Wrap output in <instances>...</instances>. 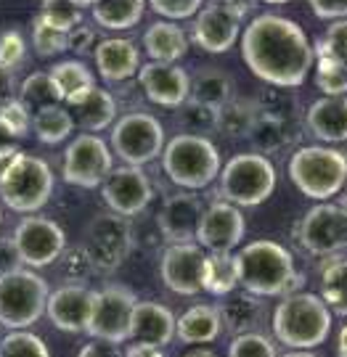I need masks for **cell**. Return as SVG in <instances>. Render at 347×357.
<instances>
[{
  "label": "cell",
  "mask_w": 347,
  "mask_h": 357,
  "mask_svg": "<svg viewBox=\"0 0 347 357\" xmlns=\"http://www.w3.org/2000/svg\"><path fill=\"white\" fill-rule=\"evenodd\" d=\"M0 357H51V349L38 333L11 331L0 339Z\"/></svg>",
  "instance_id": "cell-40"
},
{
  "label": "cell",
  "mask_w": 347,
  "mask_h": 357,
  "mask_svg": "<svg viewBox=\"0 0 347 357\" xmlns=\"http://www.w3.org/2000/svg\"><path fill=\"white\" fill-rule=\"evenodd\" d=\"M220 307V318L223 326L231 333H258V328L265 323V305L260 296H252L246 291H233L226 296V302Z\"/></svg>",
  "instance_id": "cell-28"
},
{
  "label": "cell",
  "mask_w": 347,
  "mask_h": 357,
  "mask_svg": "<svg viewBox=\"0 0 347 357\" xmlns=\"http://www.w3.org/2000/svg\"><path fill=\"white\" fill-rule=\"evenodd\" d=\"M337 357H347V326H342L337 336Z\"/></svg>",
  "instance_id": "cell-55"
},
{
  "label": "cell",
  "mask_w": 347,
  "mask_h": 357,
  "mask_svg": "<svg viewBox=\"0 0 347 357\" xmlns=\"http://www.w3.org/2000/svg\"><path fill=\"white\" fill-rule=\"evenodd\" d=\"M13 246L19 252L22 268L40 270L61 259L66 252V236L61 225L48 217L29 215L13 228Z\"/></svg>",
  "instance_id": "cell-12"
},
{
  "label": "cell",
  "mask_w": 347,
  "mask_h": 357,
  "mask_svg": "<svg viewBox=\"0 0 347 357\" xmlns=\"http://www.w3.org/2000/svg\"><path fill=\"white\" fill-rule=\"evenodd\" d=\"M53 85L61 96V103H72L75 98H80L82 93H88L90 88H96V77L88 66L77 61V59H66V61H56L48 69Z\"/></svg>",
  "instance_id": "cell-31"
},
{
  "label": "cell",
  "mask_w": 347,
  "mask_h": 357,
  "mask_svg": "<svg viewBox=\"0 0 347 357\" xmlns=\"http://www.w3.org/2000/svg\"><path fill=\"white\" fill-rule=\"evenodd\" d=\"M202 215H205V202L191 191H178L165 199L156 215V225L168 243H191L196 241V228Z\"/></svg>",
  "instance_id": "cell-21"
},
{
  "label": "cell",
  "mask_w": 347,
  "mask_h": 357,
  "mask_svg": "<svg viewBox=\"0 0 347 357\" xmlns=\"http://www.w3.org/2000/svg\"><path fill=\"white\" fill-rule=\"evenodd\" d=\"M90 6H93V3H66V0H56V3H43L38 16L51 26V29L69 35L72 29H77V26L82 24V11L90 8Z\"/></svg>",
  "instance_id": "cell-39"
},
{
  "label": "cell",
  "mask_w": 347,
  "mask_h": 357,
  "mask_svg": "<svg viewBox=\"0 0 347 357\" xmlns=\"http://www.w3.org/2000/svg\"><path fill=\"white\" fill-rule=\"evenodd\" d=\"M316 53V85L323 93V98H342L347 96V64L332 59L318 43H313Z\"/></svg>",
  "instance_id": "cell-35"
},
{
  "label": "cell",
  "mask_w": 347,
  "mask_h": 357,
  "mask_svg": "<svg viewBox=\"0 0 347 357\" xmlns=\"http://www.w3.org/2000/svg\"><path fill=\"white\" fill-rule=\"evenodd\" d=\"M75 119L69 114L64 103H56V106H45L32 114V132L43 146H59L72 138L75 132Z\"/></svg>",
  "instance_id": "cell-30"
},
{
  "label": "cell",
  "mask_w": 347,
  "mask_h": 357,
  "mask_svg": "<svg viewBox=\"0 0 347 357\" xmlns=\"http://www.w3.org/2000/svg\"><path fill=\"white\" fill-rule=\"evenodd\" d=\"M61 259H64V270H66V278H69V283H80V286H85V281H88L90 275H96V273H98L85 246L66 249Z\"/></svg>",
  "instance_id": "cell-46"
},
{
  "label": "cell",
  "mask_w": 347,
  "mask_h": 357,
  "mask_svg": "<svg viewBox=\"0 0 347 357\" xmlns=\"http://www.w3.org/2000/svg\"><path fill=\"white\" fill-rule=\"evenodd\" d=\"M13 143H16V141H13L11 135L6 132V130L0 128V149H3V146H13Z\"/></svg>",
  "instance_id": "cell-58"
},
{
  "label": "cell",
  "mask_w": 347,
  "mask_h": 357,
  "mask_svg": "<svg viewBox=\"0 0 347 357\" xmlns=\"http://www.w3.org/2000/svg\"><path fill=\"white\" fill-rule=\"evenodd\" d=\"M332 331V312L318 294H286L273 310V333L289 349H305L326 342Z\"/></svg>",
  "instance_id": "cell-3"
},
{
  "label": "cell",
  "mask_w": 347,
  "mask_h": 357,
  "mask_svg": "<svg viewBox=\"0 0 347 357\" xmlns=\"http://www.w3.org/2000/svg\"><path fill=\"white\" fill-rule=\"evenodd\" d=\"M310 11L316 13L318 19H323V22H345L347 19V0L345 3H339V0H334V3H321V0H313L310 3Z\"/></svg>",
  "instance_id": "cell-50"
},
{
  "label": "cell",
  "mask_w": 347,
  "mask_h": 357,
  "mask_svg": "<svg viewBox=\"0 0 347 357\" xmlns=\"http://www.w3.org/2000/svg\"><path fill=\"white\" fill-rule=\"evenodd\" d=\"M135 291L125 283H109L101 291L93 294V310H90L88 336L109 344H122L130 339L133 315L138 307Z\"/></svg>",
  "instance_id": "cell-9"
},
{
  "label": "cell",
  "mask_w": 347,
  "mask_h": 357,
  "mask_svg": "<svg viewBox=\"0 0 347 357\" xmlns=\"http://www.w3.org/2000/svg\"><path fill=\"white\" fill-rule=\"evenodd\" d=\"M289 180L302 196L323 204L347 185V153L334 146H302L289 159Z\"/></svg>",
  "instance_id": "cell-5"
},
{
  "label": "cell",
  "mask_w": 347,
  "mask_h": 357,
  "mask_svg": "<svg viewBox=\"0 0 347 357\" xmlns=\"http://www.w3.org/2000/svg\"><path fill=\"white\" fill-rule=\"evenodd\" d=\"M220 196L233 206H260L276 191V167L263 153H236L220 169Z\"/></svg>",
  "instance_id": "cell-8"
},
{
  "label": "cell",
  "mask_w": 347,
  "mask_h": 357,
  "mask_svg": "<svg viewBox=\"0 0 347 357\" xmlns=\"http://www.w3.org/2000/svg\"><path fill=\"white\" fill-rule=\"evenodd\" d=\"M93 294L88 286L80 283H64L48 296L45 315L59 331L64 333H85L93 310Z\"/></svg>",
  "instance_id": "cell-22"
},
{
  "label": "cell",
  "mask_w": 347,
  "mask_h": 357,
  "mask_svg": "<svg viewBox=\"0 0 347 357\" xmlns=\"http://www.w3.org/2000/svg\"><path fill=\"white\" fill-rule=\"evenodd\" d=\"M305 128L321 143L347 141V96L342 98H318L305 112Z\"/></svg>",
  "instance_id": "cell-25"
},
{
  "label": "cell",
  "mask_w": 347,
  "mask_h": 357,
  "mask_svg": "<svg viewBox=\"0 0 347 357\" xmlns=\"http://www.w3.org/2000/svg\"><path fill=\"white\" fill-rule=\"evenodd\" d=\"M143 11H146L143 0H109L90 6L93 22L103 29H130L141 22Z\"/></svg>",
  "instance_id": "cell-33"
},
{
  "label": "cell",
  "mask_w": 347,
  "mask_h": 357,
  "mask_svg": "<svg viewBox=\"0 0 347 357\" xmlns=\"http://www.w3.org/2000/svg\"><path fill=\"white\" fill-rule=\"evenodd\" d=\"M0 222H3V217H0Z\"/></svg>",
  "instance_id": "cell-60"
},
{
  "label": "cell",
  "mask_w": 347,
  "mask_h": 357,
  "mask_svg": "<svg viewBox=\"0 0 347 357\" xmlns=\"http://www.w3.org/2000/svg\"><path fill=\"white\" fill-rule=\"evenodd\" d=\"M122 357H165L162 355V349H154V347H143V344H130L125 349V355Z\"/></svg>",
  "instance_id": "cell-54"
},
{
  "label": "cell",
  "mask_w": 347,
  "mask_h": 357,
  "mask_svg": "<svg viewBox=\"0 0 347 357\" xmlns=\"http://www.w3.org/2000/svg\"><path fill=\"white\" fill-rule=\"evenodd\" d=\"M51 196L53 169L35 153L22 151L0 178V202L19 215H35L51 202Z\"/></svg>",
  "instance_id": "cell-6"
},
{
  "label": "cell",
  "mask_w": 347,
  "mask_h": 357,
  "mask_svg": "<svg viewBox=\"0 0 347 357\" xmlns=\"http://www.w3.org/2000/svg\"><path fill=\"white\" fill-rule=\"evenodd\" d=\"M149 8L156 13V16H165L168 22H186L196 13L202 11V3L199 0H154L149 3Z\"/></svg>",
  "instance_id": "cell-47"
},
{
  "label": "cell",
  "mask_w": 347,
  "mask_h": 357,
  "mask_svg": "<svg viewBox=\"0 0 347 357\" xmlns=\"http://www.w3.org/2000/svg\"><path fill=\"white\" fill-rule=\"evenodd\" d=\"M321 299L329 307V312L347 318V259H334L323 268Z\"/></svg>",
  "instance_id": "cell-36"
},
{
  "label": "cell",
  "mask_w": 347,
  "mask_h": 357,
  "mask_svg": "<svg viewBox=\"0 0 347 357\" xmlns=\"http://www.w3.org/2000/svg\"><path fill=\"white\" fill-rule=\"evenodd\" d=\"M162 169L180 191H202L220 175L218 146L191 132H178L172 141L165 143L162 151Z\"/></svg>",
  "instance_id": "cell-4"
},
{
  "label": "cell",
  "mask_w": 347,
  "mask_h": 357,
  "mask_svg": "<svg viewBox=\"0 0 347 357\" xmlns=\"http://www.w3.org/2000/svg\"><path fill=\"white\" fill-rule=\"evenodd\" d=\"M0 128L19 143L32 130V112L19 98H3L0 101Z\"/></svg>",
  "instance_id": "cell-41"
},
{
  "label": "cell",
  "mask_w": 347,
  "mask_h": 357,
  "mask_svg": "<svg viewBox=\"0 0 347 357\" xmlns=\"http://www.w3.org/2000/svg\"><path fill=\"white\" fill-rule=\"evenodd\" d=\"M125 352L119 349V344H109V342H98L93 339L77 352V357H122Z\"/></svg>",
  "instance_id": "cell-52"
},
{
  "label": "cell",
  "mask_w": 347,
  "mask_h": 357,
  "mask_svg": "<svg viewBox=\"0 0 347 357\" xmlns=\"http://www.w3.org/2000/svg\"><path fill=\"white\" fill-rule=\"evenodd\" d=\"M138 85L149 101L165 109H180L191 96V77L178 64H143L138 69Z\"/></svg>",
  "instance_id": "cell-20"
},
{
  "label": "cell",
  "mask_w": 347,
  "mask_h": 357,
  "mask_svg": "<svg viewBox=\"0 0 347 357\" xmlns=\"http://www.w3.org/2000/svg\"><path fill=\"white\" fill-rule=\"evenodd\" d=\"M32 48L40 59H53V56H61L66 51V35L64 32H56L45 24L40 16L32 19Z\"/></svg>",
  "instance_id": "cell-43"
},
{
  "label": "cell",
  "mask_w": 347,
  "mask_h": 357,
  "mask_svg": "<svg viewBox=\"0 0 347 357\" xmlns=\"http://www.w3.org/2000/svg\"><path fill=\"white\" fill-rule=\"evenodd\" d=\"M93 61L98 69V77L109 85H122L133 77H138L141 69V51L130 38H106L98 40Z\"/></svg>",
  "instance_id": "cell-23"
},
{
  "label": "cell",
  "mask_w": 347,
  "mask_h": 357,
  "mask_svg": "<svg viewBox=\"0 0 347 357\" xmlns=\"http://www.w3.org/2000/svg\"><path fill=\"white\" fill-rule=\"evenodd\" d=\"M228 357H279V349L265 333H242L231 339Z\"/></svg>",
  "instance_id": "cell-44"
},
{
  "label": "cell",
  "mask_w": 347,
  "mask_h": 357,
  "mask_svg": "<svg viewBox=\"0 0 347 357\" xmlns=\"http://www.w3.org/2000/svg\"><path fill=\"white\" fill-rule=\"evenodd\" d=\"M112 169H115V153L109 149V143L101 141L98 135L82 132L69 141L64 151V165H61V175L69 185L85 188V191L101 188Z\"/></svg>",
  "instance_id": "cell-11"
},
{
  "label": "cell",
  "mask_w": 347,
  "mask_h": 357,
  "mask_svg": "<svg viewBox=\"0 0 347 357\" xmlns=\"http://www.w3.org/2000/svg\"><path fill=\"white\" fill-rule=\"evenodd\" d=\"M69 114L75 119V125L82 128L88 135H98L101 130H106L112 122H117V101L109 90L103 88H90L88 93H82L80 98L72 103H66Z\"/></svg>",
  "instance_id": "cell-26"
},
{
  "label": "cell",
  "mask_w": 347,
  "mask_h": 357,
  "mask_svg": "<svg viewBox=\"0 0 347 357\" xmlns=\"http://www.w3.org/2000/svg\"><path fill=\"white\" fill-rule=\"evenodd\" d=\"M236 286H239V275H236L233 255H207L205 291L215 296H228L236 291Z\"/></svg>",
  "instance_id": "cell-37"
},
{
  "label": "cell",
  "mask_w": 347,
  "mask_h": 357,
  "mask_svg": "<svg viewBox=\"0 0 347 357\" xmlns=\"http://www.w3.org/2000/svg\"><path fill=\"white\" fill-rule=\"evenodd\" d=\"M300 243L313 257L347 252V209L332 202L310 206L300 222Z\"/></svg>",
  "instance_id": "cell-14"
},
{
  "label": "cell",
  "mask_w": 347,
  "mask_h": 357,
  "mask_svg": "<svg viewBox=\"0 0 347 357\" xmlns=\"http://www.w3.org/2000/svg\"><path fill=\"white\" fill-rule=\"evenodd\" d=\"M233 262H236L242 291L260 299L295 291V286L302 283V278L297 275L295 257L279 241L260 238V241L246 243L244 249L233 255Z\"/></svg>",
  "instance_id": "cell-2"
},
{
  "label": "cell",
  "mask_w": 347,
  "mask_h": 357,
  "mask_svg": "<svg viewBox=\"0 0 347 357\" xmlns=\"http://www.w3.org/2000/svg\"><path fill=\"white\" fill-rule=\"evenodd\" d=\"M244 212L218 199L205 206V215L196 228V243L207 255H231L244 238Z\"/></svg>",
  "instance_id": "cell-18"
},
{
  "label": "cell",
  "mask_w": 347,
  "mask_h": 357,
  "mask_svg": "<svg viewBox=\"0 0 347 357\" xmlns=\"http://www.w3.org/2000/svg\"><path fill=\"white\" fill-rule=\"evenodd\" d=\"M51 286L35 270L19 268L0 275V326L11 331H27L48 307Z\"/></svg>",
  "instance_id": "cell-7"
},
{
  "label": "cell",
  "mask_w": 347,
  "mask_h": 357,
  "mask_svg": "<svg viewBox=\"0 0 347 357\" xmlns=\"http://www.w3.org/2000/svg\"><path fill=\"white\" fill-rule=\"evenodd\" d=\"M223 331L218 305H193L175 320V336L183 344H212Z\"/></svg>",
  "instance_id": "cell-27"
},
{
  "label": "cell",
  "mask_w": 347,
  "mask_h": 357,
  "mask_svg": "<svg viewBox=\"0 0 347 357\" xmlns=\"http://www.w3.org/2000/svg\"><path fill=\"white\" fill-rule=\"evenodd\" d=\"M88 249L90 259L98 273H112L125 262L133 249V228L125 217L119 215H98L88 225Z\"/></svg>",
  "instance_id": "cell-15"
},
{
  "label": "cell",
  "mask_w": 347,
  "mask_h": 357,
  "mask_svg": "<svg viewBox=\"0 0 347 357\" xmlns=\"http://www.w3.org/2000/svg\"><path fill=\"white\" fill-rule=\"evenodd\" d=\"M260 114L258 98H231L218 109V130L233 138H246Z\"/></svg>",
  "instance_id": "cell-34"
},
{
  "label": "cell",
  "mask_w": 347,
  "mask_h": 357,
  "mask_svg": "<svg viewBox=\"0 0 347 357\" xmlns=\"http://www.w3.org/2000/svg\"><path fill=\"white\" fill-rule=\"evenodd\" d=\"M101 196L103 204L109 206L112 215H119L128 220V217L141 215L143 209L152 204L154 185H152V178L143 169L122 165L115 167L109 172V178L103 180Z\"/></svg>",
  "instance_id": "cell-16"
},
{
  "label": "cell",
  "mask_w": 347,
  "mask_h": 357,
  "mask_svg": "<svg viewBox=\"0 0 347 357\" xmlns=\"http://www.w3.org/2000/svg\"><path fill=\"white\" fill-rule=\"evenodd\" d=\"M143 51L154 64H178L189 53V38L172 22H154L143 32Z\"/></svg>",
  "instance_id": "cell-29"
},
{
  "label": "cell",
  "mask_w": 347,
  "mask_h": 357,
  "mask_svg": "<svg viewBox=\"0 0 347 357\" xmlns=\"http://www.w3.org/2000/svg\"><path fill=\"white\" fill-rule=\"evenodd\" d=\"M19 153H22L19 143H13V146H3V149H0V178H3V172L8 169V165H11Z\"/></svg>",
  "instance_id": "cell-53"
},
{
  "label": "cell",
  "mask_w": 347,
  "mask_h": 357,
  "mask_svg": "<svg viewBox=\"0 0 347 357\" xmlns=\"http://www.w3.org/2000/svg\"><path fill=\"white\" fill-rule=\"evenodd\" d=\"M318 45H321L332 59L347 64V19L345 22H334V24L329 26V29L323 32V38L318 40Z\"/></svg>",
  "instance_id": "cell-48"
},
{
  "label": "cell",
  "mask_w": 347,
  "mask_h": 357,
  "mask_svg": "<svg viewBox=\"0 0 347 357\" xmlns=\"http://www.w3.org/2000/svg\"><path fill=\"white\" fill-rule=\"evenodd\" d=\"M231 98H233V82L223 69L207 66V69H199L191 77V96H189V101H199L205 103V106L220 109V106H226Z\"/></svg>",
  "instance_id": "cell-32"
},
{
  "label": "cell",
  "mask_w": 347,
  "mask_h": 357,
  "mask_svg": "<svg viewBox=\"0 0 347 357\" xmlns=\"http://www.w3.org/2000/svg\"><path fill=\"white\" fill-rule=\"evenodd\" d=\"M19 268H22V259H19V252L13 246V238H0V275Z\"/></svg>",
  "instance_id": "cell-51"
},
{
  "label": "cell",
  "mask_w": 347,
  "mask_h": 357,
  "mask_svg": "<svg viewBox=\"0 0 347 357\" xmlns=\"http://www.w3.org/2000/svg\"><path fill=\"white\" fill-rule=\"evenodd\" d=\"M96 45H98V32L93 26L80 24L77 29H72L66 35V51H72L75 56H85V53L96 51Z\"/></svg>",
  "instance_id": "cell-49"
},
{
  "label": "cell",
  "mask_w": 347,
  "mask_h": 357,
  "mask_svg": "<svg viewBox=\"0 0 347 357\" xmlns=\"http://www.w3.org/2000/svg\"><path fill=\"white\" fill-rule=\"evenodd\" d=\"M19 101L35 114L45 106L61 103V96H59V90H56L48 72H32V75H27V79L19 88Z\"/></svg>",
  "instance_id": "cell-38"
},
{
  "label": "cell",
  "mask_w": 347,
  "mask_h": 357,
  "mask_svg": "<svg viewBox=\"0 0 347 357\" xmlns=\"http://www.w3.org/2000/svg\"><path fill=\"white\" fill-rule=\"evenodd\" d=\"M279 357H318V355H313V352H305V349H292V352H286V355H279Z\"/></svg>",
  "instance_id": "cell-56"
},
{
  "label": "cell",
  "mask_w": 347,
  "mask_h": 357,
  "mask_svg": "<svg viewBox=\"0 0 347 357\" xmlns=\"http://www.w3.org/2000/svg\"><path fill=\"white\" fill-rule=\"evenodd\" d=\"M260 114L255 119V125L249 130V141L252 146L265 153H279L283 151L286 146H292L295 141V116H297V106L289 101H283L279 96H273L263 103L258 101Z\"/></svg>",
  "instance_id": "cell-19"
},
{
  "label": "cell",
  "mask_w": 347,
  "mask_h": 357,
  "mask_svg": "<svg viewBox=\"0 0 347 357\" xmlns=\"http://www.w3.org/2000/svg\"><path fill=\"white\" fill-rule=\"evenodd\" d=\"M180 122L191 130V135L207 138V132L218 130V109L205 106L199 101H186L180 106Z\"/></svg>",
  "instance_id": "cell-42"
},
{
  "label": "cell",
  "mask_w": 347,
  "mask_h": 357,
  "mask_svg": "<svg viewBox=\"0 0 347 357\" xmlns=\"http://www.w3.org/2000/svg\"><path fill=\"white\" fill-rule=\"evenodd\" d=\"M249 3H207L193 16L191 38L207 53H226L242 38V22L249 13Z\"/></svg>",
  "instance_id": "cell-13"
},
{
  "label": "cell",
  "mask_w": 347,
  "mask_h": 357,
  "mask_svg": "<svg viewBox=\"0 0 347 357\" xmlns=\"http://www.w3.org/2000/svg\"><path fill=\"white\" fill-rule=\"evenodd\" d=\"M205 262L207 252L196 241L170 243L159 259L162 283L178 296H193L205 291Z\"/></svg>",
  "instance_id": "cell-17"
},
{
  "label": "cell",
  "mask_w": 347,
  "mask_h": 357,
  "mask_svg": "<svg viewBox=\"0 0 347 357\" xmlns=\"http://www.w3.org/2000/svg\"><path fill=\"white\" fill-rule=\"evenodd\" d=\"M183 357H215V352L212 349H193V352H189V355Z\"/></svg>",
  "instance_id": "cell-57"
},
{
  "label": "cell",
  "mask_w": 347,
  "mask_h": 357,
  "mask_svg": "<svg viewBox=\"0 0 347 357\" xmlns=\"http://www.w3.org/2000/svg\"><path fill=\"white\" fill-rule=\"evenodd\" d=\"M175 315L168 305L159 302H138L135 315H133V328H130V339L133 344L154 347L162 349L175 339Z\"/></svg>",
  "instance_id": "cell-24"
},
{
  "label": "cell",
  "mask_w": 347,
  "mask_h": 357,
  "mask_svg": "<svg viewBox=\"0 0 347 357\" xmlns=\"http://www.w3.org/2000/svg\"><path fill=\"white\" fill-rule=\"evenodd\" d=\"M112 151L128 167H138L154 162L165 151V128L154 114L146 112H130L119 116L112 128Z\"/></svg>",
  "instance_id": "cell-10"
},
{
  "label": "cell",
  "mask_w": 347,
  "mask_h": 357,
  "mask_svg": "<svg viewBox=\"0 0 347 357\" xmlns=\"http://www.w3.org/2000/svg\"><path fill=\"white\" fill-rule=\"evenodd\" d=\"M339 206L347 209V191H342V196H339Z\"/></svg>",
  "instance_id": "cell-59"
},
{
  "label": "cell",
  "mask_w": 347,
  "mask_h": 357,
  "mask_svg": "<svg viewBox=\"0 0 347 357\" xmlns=\"http://www.w3.org/2000/svg\"><path fill=\"white\" fill-rule=\"evenodd\" d=\"M246 69L270 88H300L316 66L313 43L305 29L281 13H260L242 29Z\"/></svg>",
  "instance_id": "cell-1"
},
{
  "label": "cell",
  "mask_w": 347,
  "mask_h": 357,
  "mask_svg": "<svg viewBox=\"0 0 347 357\" xmlns=\"http://www.w3.org/2000/svg\"><path fill=\"white\" fill-rule=\"evenodd\" d=\"M27 40L19 29H3L0 32V72H11L24 61Z\"/></svg>",
  "instance_id": "cell-45"
}]
</instances>
